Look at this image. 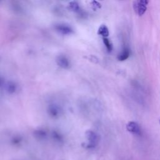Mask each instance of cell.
<instances>
[{
	"mask_svg": "<svg viewBox=\"0 0 160 160\" xmlns=\"http://www.w3.org/2000/svg\"><path fill=\"white\" fill-rule=\"evenodd\" d=\"M149 1L139 0L133 2V8L136 13L139 16H142L144 14L147 9V5Z\"/></svg>",
	"mask_w": 160,
	"mask_h": 160,
	"instance_id": "6da1fadb",
	"label": "cell"
},
{
	"mask_svg": "<svg viewBox=\"0 0 160 160\" xmlns=\"http://www.w3.org/2000/svg\"><path fill=\"white\" fill-rule=\"evenodd\" d=\"M126 129L128 132L133 134L139 135L141 133V130L139 124L134 121H129L126 124Z\"/></svg>",
	"mask_w": 160,
	"mask_h": 160,
	"instance_id": "7a4b0ae2",
	"label": "cell"
},
{
	"mask_svg": "<svg viewBox=\"0 0 160 160\" xmlns=\"http://www.w3.org/2000/svg\"><path fill=\"white\" fill-rule=\"evenodd\" d=\"M130 56V51L128 48H124L122 51L118 54V59L121 61H123L127 59Z\"/></svg>",
	"mask_w": 160,
	"mask_h": 160,
	"instance_id": "3957f363",
	"label": "cell"
},
{
	"mask_svg": "<svg viewBox=\"0 0 160 160\" xmlns=\"http://www.w3.org/2000/svg\"><path fill=\"white\" fill-rule=\"evenodd\" d=\"M88 139L90 141L91 145L92 146H95V144L98 142V135L93 132H89L88 134Z\"/></svg>",
	"mask_w": 160,
	"mask_h": 160,
	"instance_id": "277c9868",
	"label": "cell"
},
{
	"mask_svg": "<svg viewBox=\"0 0 160 160\" xmlns=\"http://www.w3.org/2000/svg\"><path fill=\"white\" fill-rule=\"evenodd\" d=\"M98 33L104 37H107L109 35V31L108 28L105 26V25H102L101 26L99 29V31Z\"/></svg>",
	"mask_w": 160,
	"mask_h": 160,
	"instance_id": "5b68a950",
	"label": "cell"
},
{
	"mask_svg": "<svg viewBox=\"0 0 160 160\" xmlns=\"http://www.w3.org/2000/svg\"><path fill=\"white\" fill-rule=\"evenodd\" d=\"M104 43L106 46L107 49L108 50V51H111L112 50V45L111 44V42H109V41L107 39V38H104Z\"/></svg>",
	"mask_w": 160,
	"mask_h": 160,
	"instance_id": "8992f818",
	"label": "cell"
},
{
	"mask_svg": "<svg viewBox=\"0 0 160 160\" xmlns=\"http://www.w3.org/2000/svg\"><path fill=\"white\" fill-rule=\"evenodd\" d=\"M159 123H160V119H159Z\"/></svg>",
	"mask_w": 160,
	"mask_h": 160,
	"instance_id": "52a82bcc",
	"label": "cell"
}]
</instances>
